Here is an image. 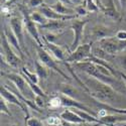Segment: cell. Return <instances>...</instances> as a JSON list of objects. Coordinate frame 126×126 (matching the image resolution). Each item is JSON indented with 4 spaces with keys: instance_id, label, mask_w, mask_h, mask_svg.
I'll use <instances>...</instances> for the list:
<instances>
[{
    "instance_id": "17",
    "label": "cell",
    "mask_w": 126,
    "mask_h": 126,
    "mask_svg": "<svg viewBox=\"0 0 126 126\" xmlns=\"http://www.w3.org/2000/svg\"><path fill=\"white\" fill-rule=\"evenodd\" d=\"M95 1L99 7V11H101L103 14H105L106 16H108L114 20H120L121 19V14L117 11V9L115 8V6H113V4L106 6V5L102 4L100 0H95Z\"/></svg>"
},
{
    "instance_id": "37",
    "label": "cell",
    "mask_w": 126,
    "mask_h": 126,
    "mask_svg": "<svg viewBox=\"0 0 126 126\" xmlns=\"http://www.w3.org/2000/svg\"><path fill=\"white\" fill-rule=\"evenodd\" d=\"M70 1H71L73 4H76V5L78 6V5H82L84 2H85V0H70Z\"/></svg>"
},
{
    "instance_id": "28",
    "label": "cell",
    "mask_w": 126,
    "mask_h": 126,
    "mask_svg": "<svg viewBox=\"0 0 126 126\" xmlns=\"http://www.w3.org/2000/svg\"><path fill=\"white\" fill-rule=\"evenodd\" d=\"M0 111H1V113H3V114L8 115V116H11L12 115L9 108H8V106H7V102L2 97L0 98Z\"/></svg>"
},
{
    "instance_id": "6",
    "label": "cell",
    "mask_w": 126,
    "mask_h": 126,
    "mask_svg": "<svg viewBox=\"0 0 126 126\" xmlns=\"http://www.w3.org/2000/svg\"><path fill=\"white\" fill-rule=\"evenodd\" d=\"M91 56H92L91 44H84V45H80L75 50H73L65 62H67V64H78V63L86 62Z\"/></svg>"
},
{
    "instance_id": "44",
    "label": "cell",
    "mask_w": 126,
    "mask_h": 126,
    "mask_svg": "<svg viewBox=\"0 0 126 126\" xmlns=\"http://www.w3.org/2000/svg\"><path fill=\"white\" fill-rule=\"evenodd\" d=\"M24 126H28V125H27V124H26V122H25V123H24Z\"/></svg>"
},
{
    "instance_id": "4",
    "label": "cell",
    "mask_w": 126,
    "mask_h": 126,
    "mask_svg": "<svg viewBox=\"0 0 126 126\" xmlns=\"http://www.w3.org/2000/svg\"><path fill=\"white\" fill-rule=\"evenodd\" d=\"M35 49H36V55H37L38 61L41 63V64L45 65L47 68H48V69H50V70H54L55 72L59 73V75H61L62 77H64L65 79L70 80V78L60 69L58 63L50 57V55L48 54V52H47L43 47H39L38 45H36V46H35Z\"/></svg>"
},
{
    "instance_id": "1",
    "label": "cell",
    "mask_w": 126,
    "mask_h": 126,
    "mask_svg": "<svg viewBox=\"0 0 126 126\" xmlns=\"http://www.w3.org/2000/svg\"><path fill=\"white\" fill-rule=\"evenodd\" d=\"M82 82L85 85L86 92H88L99 103L111 106L112 104L119 101L118 94L112 86L102 83L88 75L87 77H84V81Z\"/></svg>"
},
{
    "instance_id": "34",
    "label": "cell",
    "mask_w": 126,
    "mask_h": 126,
    "mask_svg": "<svg viewBox=\"0 0 126 126\" xmlns=\"http://www.w3.org/2000/svg\"><path fill=\"white\" fill-rule=\"evenodd\" d=\"M115 37L121 41H126V30H118L115 34Z\"/></svg>"
},
{
    "instance_id": "15",
    "label": "cell",
    "mask_w": 126,
    "mask_h": 126,
    "mask_svg": "<svg viewBox=\"0 0 126 126\" xmlns=\"http://www.w3.org/2000/svg\"><path fill=\"white\" fill-rule=\"evenodd\" d=\"M100 123L104 126H117L123 122H126V114L115 113L112 115L106 114L105 116L100 117Z\"/></svg>"
},
{
    "instance_id": "38",
    "label": "cell",
    "mask_w": 126,
    "mask_h": 126,
    "mask_svg": "<svg viewBox=\"0 0 126 126\" xmlns=\"http://www.w3.org/2000/svg\"><path fill=\"white\" fill-rule=\"evenodd\" d=\"M118 74H119V76L121 77L122 81L124 82V86L126 87V74H125V73H122V72H119Z\"/></svg>"
},
{
    "instance_id": "41",
    "label": "cell",
    "mask_w": 126,
    "mask_h": 126,
    "mask_svg": "<svg viewBox=\"0 0 126 126\" xmlns=\"http://www.w3.org/2000/svg\"><path fill=\"white\" fill-rule=\"evenodd\" d=\"M70 124H71V123H68V122H66V121H63V126H71Z\"/></svg>"
},
{
    "instance_id": "35",
    "label": "cell",
    "mask_w": 126,
    "mask_h": 126,
    "mask_svg": "<svg viewBox=\"0 0 126 126\" xmlns=\"http://www.w3.org/2000/svg\"><path fill=\"white\" fill-rule=\"evenodd\" d=\"M44 3V0H28V6L29 7H38L41 6Z\"/></svg>"
},
{
    "instance_id": "31",
    "label": "cell",
    "mask_w": 126,
    "mask_h": 126,
    "mask_svg": "<svg viewBox=\"0 0 126 126\" xmlns=\"http://www.w3.org/2000/svg\"><path fill=\"white\" fill-rule=\"evenodd\" d=\"M75 11L78 16H86L88 14V9L86 8L85 5H78L75 7Z\"/></svg>"
},
{
    "instance_id": "26",
    "label": "cell",
    "mask_w": 126,
    "mask_h": 126,
    "mask_svg": "<svg viewBox=\"0 0 126 126\" xmlns=\"http://www.w3.org/2000/svg\"><path fill=\"white\" fill-rule=\"evenodd\" d=\"M84 3H85V6L88 9V11H91V12L99 11V7H98L95 0H85Z\"/></svg>"
},
{
    "instance_id": "22",
    "label": "cell",
    "mask_w": 126,
    "mask_h": 126,
    "mask_svg": "<svg viewBox=\"0 0 126 126\" xmlns=\"http://www.w3.org/2000/svg\"><path fill=\"white\" fill-rule=\"evenodd\" d=\"M48 6H49L51 9H54L56 12H58V13H60V14H63V15H74V13H75V10H73V9H70V8L66 7L65 4L62 3L61 1H59V0H58L56 3L50 4V5H48Z\"/></svg>"
},
{
    "instance_id": "11",
    "label": "cell",
    "mask_w": 126,
    "mask_h": 126,
    "mask_svg": "<svg viewBox=\"0 0 126 126\" xmlns=\"http://www.w3.org/2000/svg\"><path fill=\"white\" fill-rule=\"evenodd\" d=\"M1 76L11 81L22 95H26V90H27L28 85H27V83H26V81H25V79L22 75H18V74H16V73L1 72Z\"/></svg>"
},
{
    "instance_id": "19",
    "label": "cell",
    "mask_w": 126,
    "mask_h": 126,
    "mask_svg": "<svg viewBox=\"0 0 126 126\" xmlns=\"http://www.w3.org/2000/svg\"><path fill=\"white\" fill-rule=\"evenodd\" d=\"M3 30H4L5 34H6V37H7L8 41H9L10 46H11V47L16 50V51H18V54H19V57H20V58L23 59V58H24V55H23V49H22L21 46H20V44H19L18 38L15 36V34L12 32V30H11V29L8 30L7 28H4Z\"/></svg>"
},
{
    "instance_id": "10",
    "label": "cell",
    "mask_w": 126,
    "mask_h": 126,
    "mask_svg": "<svg viewBox=\"0 0 126 126\" xmlns=\"http://www.w3.org/2000/svg\"><path fill=\"white\" fill-rule=\"evenodd\" d=\"M60 97H61V100H62V107H64V108H70V109L83 110V111L89 112V113H91V114L95 115V116L98 117V113L94 112L90 107L86 106L85 104H83L79 100L74 99V98H70V97H67V96H64V95H60Z\"/></svg>"
},
{
    "instance_id": "16",
    "label": "cell",
    "mask_w": 126,
    "mask_h": 126,
    "mask_svg": "<svg viewBox=\"0 0 126 126\" xmlns=\"http://www.w3.org/2000/svg\"><path fill=\"white\" fill-rule=\"evenodd\" d=\"M60 117L63 121H66L71 124L77 125V124H81V123H85V121H84L74 110L70 109V108H65L64 111L61 112Z\"/></svg>"
},
{
    "instance_id": "9",
    "label": "cell",
    "mask_w": 126,
    "mask_h": 126,
    "mask_svg": "<svg viewBox=\"0 0 126 126\" xmlns=\"http://www.w3.org/2000/svg\"><path fill=\"white\" fill-rule=\"evenodd\" d=\"M0 95H1V97L9 104H12V105H15V106L19 107L20 109H21L25 115L28 117L29 116V114H28V110H27V106L26 105L20 100L17 95L12 92V91H10L9 89H7L5 86H1V88H0Z\"/></svg>"
},
{
    "instance_id": "3",
    "label": "cell",
    "mask_w": 126,
    "mask_h": 126,
    "mask_svg": "<svg viewBox=\"0 0 126 126\" xmlns=\"http://www.w3.org/2000/svg\"><path fill=\"white\" fill-rule=\"evenodd\" d=\"M13 49L14 48L10 46L4 30H2L1 31V57H3L4 61L9 66L18 69L21 66L22 59L19 56H17Z\"/></svg>"
},
{
    "instance_id": "27",
    "label": "cell",
    "mask_w": 126,
    "mask_h": 126,
    "mask_svg": "<svg viewBox=\"0 0 126 126\" xmlns=\"http://www.w3.org/2000/svg\"><path fill=\"white\" fill-rule=\"evenodd\" d=\"M48 106L50 108H59L62 107V100L60 96H55L49 99L48 101Z\"/></svg>"
},
{
    "instance_id": "7",
    "label": "cell",
    "mask_w": 126,
    "mask_h": 126,
    "mask_svg": "<svg viewBox=\"0 0 126 126\" xmlns=\"http://www.w3.org/2000/svg\"><path fill=\"white\" fill-rule=\"evenodd\" d=\"M21 13H22V21H23V25L25 30L28 32V34L34 39V41L36 43V45H38L39 47H45L43 39H41V36L39 35L38 32V28L36 27V24L31 20L30 18V14L26 11V10L21 7Z\"/></svg>"
},
{
    "instance_id": "43",
    "label": "cell",
    "mask_w": 126,
    "mask_h": 126,
    "mask_svg": "<svg viewBox=\"0 0 126 126\" xmlns=\"http://www.w3.org/2000/svg\"><path fill=\"white\" fill-rule=\"evenodd\" d=\"M117 126H126V122H123V123H121V124H119Z\"/></svg>"
},
{
    "instance_id": "8",
    "label": "cell",
    "mask_w": 126,
    "mask_h": 126,
    "mask_svg": "<svg viewBox=\"0 0 126 126\" xmlns=\"http://www.w3.org/2000/svg\"><path fill=\"white\" fill-rule=\"evenodd\" d=\"M89 23V20H80V19H73L71 23V29L74 32V38H73L71 49L75 50L81 44L83 35H84V29L85 26Z\"/></svg>"
},
{
    "instance_id": "40",
    "label": "cell",
    "mask_w": 126,
    "mask_h": 126,
    "mask_svg": "<svg viewBox=\"0 0 126 126\" xmlns=\"http://www.w3.org/2000/svg\"><path fill=\"white\" fill-rule=\"evenodd\" d=\"M59 1H61L62 3H64V4H73L71 1H70V0H59Z\"/></svg>"
},
{
    "instance_id": "25",
    "label": "cell",
    "mask_w": 126,
    "mask_h": 126,
    "mask_svg": "<svg viewBox=\"0 0 126 126\" xmlns=\"http://www.w3.org/2000/svg\"><path fill=\"white\" fill-rule=\"evenodd\" d=\"M21 75L24 76L25 78H27L29 81L35 83V84L38 83V80H39L38 76L35 74V73H31L30 71H28V69L25 67H21Z\"/></svg>"
},
{
    "instance_id": "33",
    "label": "cell",
    "mask_w": 126,
    "mask_h": 126,
    "mask_svg": "<svg viewBox=\"0 0 126 126\" xmlns=\"http://www.w3.org/2000/svg\"><path fill=\"white\" fill-rule=\"evenodd\" d=\"M43 38H45L46 40L49 41V43L55 44V40L57 39V33H52V32H48L47 34H45L44 36H41Z\"/></svg>"
},
{
    "instance_id": "24",
    "label": "cell",
    "mask_w": 126,
    "mask_h": 126,
    "mask_svg": "<svg viewBox=\"0 0 126 126\" xmlns=\"http://www.w3.org/2000/svg\"><path fill=\"white\" fill-rule=\"evenodd\" d=\"M30 18L35 24H38L39 26L46 24L48 21V19L43 13H40L38 11H34L32 13H30Z\"/></svg>"
},
{
    "instance_id": "30",
    "label": "cell",
    "mask_w": 126,
    "mask_h": 126,
    "mask_svg": "<svg viewBox=\"0 0 126 126\" xmlns=\"http://www.w3.org/2000/svg\"><path fill=\"white\" fill-rule=\"evenodd\" d=\"M25 122L28 126H45L43 122L35 117H27V119H25Z\"/></svg>"
},
{
    "instance_id": "21",
    "label": "cell",
    "mask_w": 126,
    "mask_h": 126,
    "mask_svg": "<svg viewBox=\"0 0 126 126\" xmlns=\"http://www.w3.org/2000/svg\"><path fill=\"white\" fill-rule=\"evenodd\" d=\"M60 93L61 95H64V96H67V97H70V98H74V99H77L78 97V92L77 90L73 87L70 84H67V83H63L60 85Z\"/></svg>"
},
{
    "instance_id": "20",
    "label": "cell",
    "mask_w": 126,
    "mask_h": 126,
    "mask_svg": "<svg viewBox=\"0 0 126 126\" xmlns=\"http://www.w3.org/2000/svg\"><path fill=\"white\" fill-rule=\"evenodd\" d=\"M39 27L41 29L48 30L49 32L57 33V32L63 30L66 27V22L64 21V20H48L46 24L41 25Z\"/></svg>"
},
{
    "instance_id": "14",
    "label": "cell",
    "mask_w": 126,
    "mask_h": 126,
    "mask_svg": "<svg viewBox=\"0 0 126 126\" xmlns=\"http://www.w3.org/2000/svg\"><path fill=\"white\" fill-rule=\"evenodd\" d=\"M39 12L43 13L48 20H64V21H67V20L76 19L75 15H63L56 12L54 9H51L47 4H43L39 7Z\"/></svg>"
},
{
    "instance_id": "29",
    "label": "cell",
    "mask_w": 126,
    "mask_h": 126,
    "mask_svg": "<svg viewBox=\"0 0 126 126\" xmlns=\"http://www.w3.org/2000/svg\"><path fill=\"white\" fill-rule=\"evenodd\" d=\"M47 123L48 126H57V125H62L63 120L61 119V117L51 116V117L47 118Z\"/></svg>"
},
{
    "instance_id": "42",
    "label": "cell",
    "mask_w": 126,
    "mask_h": 126,
    "mask_svg": "<svg viewBox=\"0 0 126 126\" xmlns=\"http://www.w3.org/2000/svg\"><path fill=\"white\" fill-rule=\"evenodd\" d=\"M15 1H17V0H8V3L7 4H11V3H13V2H15Z\"/></svg>"
},
{
    "instance_id": "32",
    "label": "cell",
    "mask_w": 126,
    "mask_h": 126,
    "mask_svg": "<svg viewBox=\"0 0 126 126\" xmlns=\"http://www.w3.org/2000/svg\"><path fill=\"white\" fill-rule=\"evenodd\" d=\"M117 62L122 69L126 71V54H121L117 57Z\"/></svg>"
},
{
    "instance_id": "2",
    "label": "cell",
    "mask_w": 126,
    "mask_h": 126,
    "mask_svg": "<svg viewBox=\"0 0 126 126\" xmlns=\"http://www.w3.org/2000/svg\"><path fill=\"white\" fill-rule=\"evenodd\" d=\"M75 67L78 68L79 70L83 71V73H85L86 75L93 77L94 79H96L102 83L107 84V85H110L113 88L115 85L122 86L119 83V81L116 79V77H115L108 69L104 68L100 65L90 63V62H82V63L75 64Z\"/></svg>"
},
{
    "instance_id": "36",
    "label": "cell",
    "mask_w": 126,
    "mask_h": 126,
    "mask_svg": "<svg viewBox=\"0 0 126 126\" xmlns=\"http://www.w3.org/2000/svg\"><path fill=\"white\" fill-rule=\"evenodd\" d=\"M34 103L36 104V106H37L38 108L44 107V105H45V98H44V97H40V96H35V98H34Z\"/></svg>"
},
{
    "instance_id": "12",
    "label": "cell",
    "mask_w": 126,
    "mask_h": 126,
    "mask_svg": "<svg viewBox=\"0 0 126 126\" xmlns=\"http://www.w3.org/2000/svg\"><path fill=\"white\" fill-rule=\"evenodd\" d=\"M9 25L11 28L12 32L15 34V36L18 38L19 44L21 46L22 49L25 47L24 46V36H23V21L17 16H13L9 20Z\"/></svg>"
},
{
    "instance_id": "18",
    "label": "cell",
    "mask_w": 126,
    "mask_h": 126,
    "mask_svg": "<svg viewBox=\"0 0 126 126\" xmlns=\"http://www.w3.org/2000/svg\"><path fill=\"white\" fill-rule=\"evenodd\" d=\"M44 40V45L47 47V49L52 54V56H54L58 61H62V62H65L67 57H66V51L64 50V48H63L62 47L56 45V44H52V43H49V41L46 40L45 38H43Z\"/></svg>"
},
{
    "instance_id": "23",
    "label": "cell",
    "mask_w": 126,
    "mask_h": 126,
    "mask_svg": "<svg viewBox=\"0 0 126 126\" xmlns=\"http://www.w3.org/2000/svg\"><path fill=\"white\" fill-rule=\"evenodd\" d=\"M34 70H35V74L38 76L39 79L47 80L48 77V71L47 68L43 65L39 61H34Z\"/></svg>"
},
{
    "instance_id": "13",
    "label": "cell",
    "mask_w": 126,
    "mask_h": 126,
    "mask_svg": "<svg viewBox=\"0 0 126 126\" xmlns=\"http://www.w3.org/2000/svg\"><path fill=\"white\" fill-rule=\"evenodd\" d=\"M90 34L93 40H97V41L113 36L112 29L103 24H95L94 26H92L90 30Z\"/></svg>"
},
{
    "instance_id": "5",
    "label": "cell",
    "mask_w": 126,
    "mask_h": 126,
    "mask_svg": "<svg viewBox=\"0 0 126 126\" xmlns=\"http://www.w3.org/2000/svg\"><path fill=\"white\" fill-rule=\"evenodd\" d=\"M99 46L103 51L108 55H116L126 49V41H121L115 36L107 37L99 41Z\"/></svg>"
},
{
    "instance_id": "39",
    "label": "cell",
    "mask_w": 126,
    "mask_h": 126,
    "mask_svg": "<svg viewBox=\"0 0 126 126\" xmlns=\"http://www.w3.org/2000/svg\"><path fill=\"white\" fill-rule=\"evenodd\" d=\"M119 3H120V6H121L122 10L126 9V0H119Z\"/></svg>"
}]
</instances>
